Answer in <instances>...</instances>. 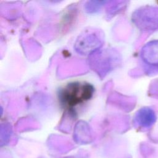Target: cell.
Returning <instances> with one entry per match:
<instances>
[{
  "mask_svg": "<svg viewBox=\"0 0 158 158\" xmlns=\"http://www.w3.org/2000/svg\"><path fill=\"white\" fill-rule=\"evenodd\" d=\"M69 91H66L65 96L68 104L72 106L88 99L93 93L92 88L88 85L75 84L69 87Z\"/></svg>",
  "mask_w": 158,
  "mask_h": 158,
  "instance_id": "obj_1",
  "label": "cell"
},
{
  "mask_svg": "<svg viewBox=\"0 0 158 158\" xmlns=\"http://www.w3.org/2000/svg\"><path fill=\"white\" fill-rule=\"evenodd\" d=\"M139 15L141 25L145 29L154 30L158 28V7L145 8Z\"/></svg>",
  "mask_w": 158,
  "mask_h": 158,
  "instance_id": "obj_2",
  "label": "cell"
},
{
  "mask_svg": "<svg viewBox=\"0 0 158 158\" xmlns=\"http://www.w3.org/2000/svg\"><path fill=\"white\" fill-rule=\"evenodd\" d=\"M142 57L148 64L158 67V40L149 42L143 48Z\"/></svg>",
  "mask_w": 158,
  "mask_h": 158,
  "instance_id": "obj_3",
  "label": "cell"
},
{
  "mask_svg": "<svg viewBox=\"0 0 158 158\" xmlns=\"http://www.w3.org/2000/svg\"><path fill=\"white\" fill-rule=\"evenodd\" d=\"M136 118L141 126L149 127L156 122V117L153 110L150 108H144L139 111Z\"/></svg>",
  "mask_w": 158,
  "mask_h": 158,
  "instance_id": "obj_4",
  "label": "cell"
}]
</instances>
